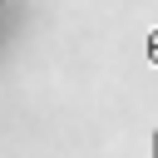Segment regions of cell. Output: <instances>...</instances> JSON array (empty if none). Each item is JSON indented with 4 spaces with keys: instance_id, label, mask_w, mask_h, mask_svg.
<instances>
[{
    "instance_id": "obj_1",
    "label": "cell",
    "mask_w": 158,
    "mask_h": 158,
    "mask_svg": "<svg viewBox=\"0 0 158 158\" xmlns=\"http://www.w3.org/2000/svg\"><path fill=\"white\" fill-rule=\"evenodd\" d=\"M148 59H153V69H158V30L148 35ZM153 158H158V123H153Z\"/></svg>"
},
{
    "instance_id": "obj_2",
    "label": "cell",
    "mask_w": 158,
    "mask_h": 158,
    "mask_svg": "<svg viewBox=\"0 0 158 158\" xmlns=\"http://www.w3.org/2000/svg\"><path fill=\"white\" fill-rule=\"evenodd\" d=\"M0 5H5V0H0Z\"/></svg>"
}]
</instances>
